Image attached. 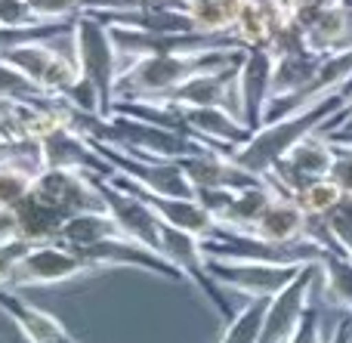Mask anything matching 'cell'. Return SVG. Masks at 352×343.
Here are the masks:
<instances>
[{
  "label": "cell",
  "mask_w": 352,
  "mask_h": 343,
  "mask_svg": "<svg viewBox=\"0 0 352 343\" xmlns=\"http://www.w3.org/2000/svg\"><path fill=\"white\" fill-rule=\"evenodd\" d=\"M244 53L248 49L238 47V43H226V47L195 49V53L133 56V59H124L121 65L118 96H142V99L170 96L186 80H192L195 74L210 71V68H223V65H235V62L244 59Z\"/></svg>",
  "instance_id": "6da1fadb"
},
{
  "label": "cell",
  "mask_w": 352,
  "mask_h": 343,
  "mask_svg": "<svg viewBox=\"0 0 352 343\" xmlns=\"http://www.w3.org/2000/svg\"><path fill=\"white\" fill-rule=\"evenodd\" d=\"M349 105V93H337V96L324 99V102L306 105V109L287 111V115L266 121L256 133H250V140L244 146H238L232 155L238 167H244L254 177H269L275 164L297 146L303 136H309L312 130H318L322 124H328L334 115H340Z\"/></svg>",
  "instance_id": "7a4b0ae2"
},
{
  "label": "cell",
  "mask_w": 352,
  "mask_h": 343,
  "mask_svg": "<svg viewBox=\"0 0 352 343\" xmlns=\"http://www.w3.org/2000/svg\"><path fill=\"white\" fill-rule=\"evenodd\" d=\"M72 53L80 78L96 87L99 102H102V118H109L118 96V74H121L124 59L115 43V34H111V25L99 12H84L74 19Z\"/></svg>",
  "instance_id": "3957f363"
},
{
  "label": "cell",
  "mask_w": 352,
  "mask_h": 343,
  "mask_svg": "<svg viewBox=\"0 0 352 343\" xmlns=\"http://www.w3.org/2000/svg\"><path fill=\"white\" fill-rule=\"evenodd\" d=\"M0 59L10 62L12 68H19L37 90L50 93V96H65L74 87V80L80 78L72 47L59 49L50 47V41L12 43V47L0 49Z\"/></svg>",
  "instance_id": "277c9868"
},
{
  "label": "cell",
  "mask_w": 352,
  "mask_h": 343,
  "mask_svg": "<svg viewBox=\"0 0 352 343\" xmlns=\"http://www.w3.org/2000/svg\"><path fill=\"white\" fill-rule=\"evenodd\" d=\"M306 263H278V260H229L207 254V269L223 288L256 300V297H275Z\"/></svg>",
  "instance_id": "5b68a950"
},
{
  "label": "cell",
  "mask_w": 352,
  "mask_h": 343,
  "mask_svg": "<svg viewBox=\"0 0 352 343\" xmlns=\"http://www.w3.org/2000/svg\"><path fill=\"white\" fill-rule=\"evenodd\" d=\"M161 254L176 266V269L186 276V282H192L198 288V294L204 297L207 303L213 307V313L223 319V325L238 313L223 294V285L210 276L207 269V254H204V245H201L198 235L192 232H182V229H173L164 223V235H161Z\"/></svg>",
  "instance_id": "8992f818"
},
{
  "label": "cell",
  "mask_w": 352,
  "mask_h": 343,
  "mask_svg": "<svg viewBox=\"0 0 352 343\" xmlns=\"http://www.w3.org/2000/svg\"><path fill=\"white\" fill-rule=\"evenodd\" d=\"M96 272V266L87 257H80L65 241H47V245H31L25 257L19 260L12 272V288H50V285L74 282V278Z\"/></svg>",
  "instance_id": "52a82bcc"
},
{
  "label": "cell",
  "mask_w": 352,
  "mask_h": 343,
  "mask_svg": "<svg viewBox=\"0 0 352 343\" xmlns=\"http://www.w3.org/2000/svg\"><path fill=\"white\" fill-rule=\"evenodd\" d=\"M318 278H322V260H312V263H306L278 294L269 297L260 343H287L291 340V334L297 331L300 319H303L306 309L312 307L309 297H312V288H316Z\"/></svg>",
  "instance_id": "ba28073f"
},
{
  "label": "cell",
  "mask_w": 352,
  "mask_h": 343,
  "mask_svg": "<svg viewBox=\"0 0 352 343\" xmlns=\"http://www.w3.org/2000/svg\"><path fill=\"white\" fill-rule=\"evenodd\" d=\"M272 78H275V56L272 49L256 47L248 49L238 65V115L250 127V133L266 124V109L272 99Z\"/></svg>",
  "instance_id": "9c48e42d"
},
{
  "label": "cell",
  "mask_w": 352,
  "mask_h": 343,
  "mask_svg": "<svg viewBox=\"0 0 352 343\" xmlns=\"http://www.w3.org/2000/svg\"><path fill=\"white\" fill-rule=\"evenodd\" d=\"M111 183L121 186V189H127L130 195H136L140 201H146L148 208L155 210V214L161 217V220L167 223V226L173 229H182V232H192L198 235L201 241L210 239L213 232L219 229V223L213 220V214L204 208V204L198 201V198H173V195H158V192H148L142 189L140 183H133L130 177H124V173H111Z\"/></svg>",
  "instance_id": "30bf717a"
},
{
  "label": "cell",
  "mask_w": 352,
  "mask_h": 343,
  "mask_svg": "<svg viewBox=\"0 0 352 343\" xmlns=\"http://www.w3.org/2000/svg\"><path fill=\"white\" fill-rule=\"evenodd\" d=\"M34 189L47 195L65 217L87 214V210H105V198L99 192V179L84 170H59V167H41L34 177Z\"/></svg>",
  "instance_id": "8fae6325"
},
{
  "label": "cell",
  "mask_w": 352,
  "mask_h": 343,
  "mask_svg": "<svg viewBox=\"0 0 352 343\" xmlns=\"http://www.w3.org/2000/svg\"><path fill=\"white\" fill-rule=\"evenodd\" d=\"M99 179V192L105 198V210L115 217V223L121 226V232L127 239L140 241V245L152 247L161 254V235H164V220L148 208L146 201H140L136 195H130L127 189L115 186L109 177H96Z\"/></svg>",
  "instance_id": "7c38bea8"
},
{
  "label": "cell",
  "mask_w": 352,
  "mask_h": 343,
  "mask_svg": "<svg viewBox=\"0 0 352 343\" xmlns=\"http://www.w3.org/2000/svg\"><path fill=\"white\" fill-rule=\"evenodd\" d=\"M41 167H59V170H84L93 177H111L115 167L99 155V148L72 124L56 127L41 140Z\"/></svg>",
  "instance_id": "4fadbf2b"
},
{
  "label": "cell",
  "mask_w": 352,
  "mask_h": 343,
  "mask_svg": "<svg viewBox=\"0 0 352 343\" xmlns=\"http://www.w3.org/2000/svg\"><path fill=\"white\" fill-rule=\"evenodd\" d=\"M179 167L195 189H248V186L266 183V177L248 173L232 161L229 152L213 146H201L195 155L179 158Z\"/></svg>",
  "instance_id": "5bb4252c"
},
{
  "label": "cell",
  "mask_w": 352,
  "mask_h": 343,
  "mask_svg": "<svg viewBox=\"0 0 352 343\" xmlns=\"http://www.w3.org/2000/svg\"><path fill=\"white\" fill-rule=\"evenodd\" d=\"M238 65H223V68H210V71L195 74L192 80L173 90L170 96H158L167 102L179 105V109H204V105H223V109L235 111L238 115ZM241 118V115H238Z\"/></svg>",
  "instance_id": "9a60e30c"
},
{
  "label": "cell",
  "mask_w": 352,
  "mask_h": 343,
  "mask_svg": "<svg viewBox=\"0 0 352 343\" xmlns=\"http://www.w3.org/2000/svg\"><path fill=\"white\" fill-rule=\"evenodd\" d=\"M188 130L198 142L223 152H235L238 146L250 140V127L235 115V111L223 109V105H204V109H182Z\"/></svg>",
  "instance_id": "2e32d148"
},
{
  "label": "cell",
  "mask_w": 352,
  "mask_h": 343,
  "mask_svg": "<svg viewBox=\"0 0 352 343\" xmlns=\"http://www.w3.org/2000/svg\"><path fill=\"white\" fill-rule=\"evenodd\" d=\"M12 220H16L19 241H25V245H47V241L62 239V229H65L68 217L62 214L47 195L31 189L28 195L12 208Z\"/></svg>",
  "instance_id": "e0dca14e"
},
{
  "label": "cell",
  "mask_w": 352,
  "mask_h": 343,
  "mask_svg": "<svg viewBox=\"0 0 352 343\" xmlns=\"http://www.w3.org/2000/svg\"><path fill=\"white\" fill-rule=\"evenodd\" d=\"M291 19V10L281 6L278 0H241L238 19L232 25V37L241 43L244 49H256L272 43L275 31Z\"/></svg>",
  "instance_id": "ac0fdd59"
},
{
  "label": "cell",
  "mask_w": 352,
  "mask_h": 343,
  "mask_svg": "<svg viewBox=\"0 0 352 343\" xmlns=\"http://www.w3.org/2000/svg\"><path fill=\"white\" fill-rule=\"evenodd\" d=\"M0 313L10 316V322L19 328V334L28 343H80L65 331V325L56 316L31 307L28 300H22L10 288H0Z\"/></svg>",
  "instance_id": "d6986e66"
},
{
  "label": "cell",
  "mask_w": 352,
  "mask_h": 343,
  "mask_svg": "<svg viewBox=\"0 0 352 343\" xmlns=\"http://www.w3.org/2000/svg\"><path fill=\"white\" fill-rule=\"evenodd\" d=\"M306 220H309V214L297 204V198L275 195L272 204L266 208V214L256 220L254 235L278 247L306 245Z\"/></svg>",
  "instance_id": "ffe728a7"
},
{
  "label": "cell",
  "mask_w": 352,
  "mask_h": 343,
  "mask_svg": "<svg viewBox=\"0 0 352 343\" xmlns=\"http://www.w3.org/2000/svg\"><path fill=\"white\" fill-rule=\"evenodd\" d=\"M303 28H306L309 47L322 56L340 53V49L352 47V10L343 3L324 6L322 12H316V16L303 25Z\"/></svg>",
  "instance_id": "44dd1931"
},
{
  "label": "cell",
  "mask_w": 352,
  "mask_h": 343,
  "mask_svg": "<svg viewBox=\"0 0 352 343\" xmlns=\"http://www.w3.org/2000/svg\"><path fill=\"white\" fill-rule=\"evenodd\" d=\"M281 195L272 183H256L248 186V189H238L235 198H232V208L229 214L219 220V226H229V229H241V232H254L256 220L266 214V208L272 204V198Z\"/></svg>",
  "instance_id": "7402d4cb"
},
{
  "label": "cell",
  "mask_w": 352,
  "mask_h": 343,
  "mask_svg": "<svg viewBox=\"0 0 352 343\" xmlns=\"http://www.w3.org/2000/svg\"><path fill=\"white\" fill-rule=\"evenodd\" d=\"M111 235H124L121 226L115 223V217H111L109 210H87V214L68 217L59 241H65V245L74 247V251H87V247L111 239Z\"/></svg>",
  "instance_id": "603a6c76"
},
{
  "label": "cell",
  "mask_w": 352,
  "mask_h": 343,
  "mask_svg": "<svg viewBox=\"0 0 352 343\" xmlns=\"http://www.w3.org/2000/svg\"><path fill=\"white\" fill-rule=\"evenodd\" d=\"M322 285L328 303L346 309L352 316V254L322 251Z\"/></svg>",
  "instance_id": "cb8c5ba5"
},
{
  "label": "cell",
  "mask_w": 352,
  "mask_h": 343,
  "mask_svg": "<svg viewBox=\"0 0 352 343\" xmlns=\"http://www.w3.org/2000/svg\"><path fill=\"white\" fill-rule=\"evenodd\" d=\"M238 10H241V0H201V3L186 6L195 31L210 37H232Z\"/></svg>",
  "instance_id": "d4e9b609"
},
{
  "label": "cell",
  "mask_w": 352,
  "mask_h": 343,
  "mask_svg": "<svg viewBox=\"0 0 352 343\" xmlns=\"http://www.w3.org/2000/svg\"><path fill=\"white\" fill-rule=\"evenodd\" d=\"M266 307H269V297L248 300L229 322H226V328H223V334H219L217 343H260Z\"/></svg>",
  "instance_id": "484cf974"
},
{
  "label": "cell",
  "mask_w": 352,
  "mask_h": 343,
  "mask_svg": "<svg viewBox=\"0 0 352 343\" xmlns=\"http://www.w3.org/2000/svg\"><path fill=\"white\" fill-rule=\"evenodd\" d=\"M37 170L22 161H0V210H12L31 189H34Z\"/></svg>",
  "instance_id": "4316f807"
},
{
  "label": "cell",
  "mask_w": 352,
  "mask_h": 343,
  "mask_svg": "<svg viewBox=\"0 0 352 343\" xmlns=\"http://www.w3.org/2000/svg\"><path fill=\"white\" fill-rule=\"evenodd\" d=\"M340 198H343V189L331 177L312 179L309 186H303V189L297 192V204L309 217H328L331 210L340 204Z\"/></svg>",
  "instance_id": "83f0119b"
},
{
  "label": "cell",
  "mask_w": 352,
  "mask_h": 343,
  "mask_svg": "<svg viewBox=\"0 0 352 343\" xmlns=\"http://www.w3.org/2000/svg\"><path fill=\"white\" fill-rule=\"evenodd\" d=\"M41 22H74L87 12L84 0H28Z\"/></svg>",
  "instance_id": "f1b7e54d"
},
{
  "label": "cell",
  "mask_w": 352,
  "mask_h": 343,
  "mask_svg": "<svg viewBox=\"0 0 352 343\" xmlns=\"http://www.w3.org/2000/svg\"><path fill=\"white\" fill-rule=\"evenodd\" d=\"M0 96H6V99H41V96H50V93L37 90L19 68H12L10 62L0 59Z\"/></svg>",
  "instance_id": "f546056e"
},
{
  "label": "cell",
  "mask_w": 352,
  "mask_h": 343,
  "mask_svg": "<svg viewBox=\"0 0 352 343\" xmlns=\"http://www.w3.org/2000/svg\"><path fill=\"white\" fill-rule=\"evenodd\" d=\"M47 25L34 16L28 0H0V28H37Z\"/></svg>",
  "instance_id": "4dcf8cb0"
},
{
  "label": "cell",
  "mask_w": 352,
  "mask_h": 343,
  "mask_svg": "<svg viewBox=\"0 0 352 343\" xmlns=\"http://www.w3.org/2000/svg\"><path fill=\"white\" fill-rule=\"evenodd\" d=\"M324 223H328V229L334 232L337 245H340L343 251H352V195H343L340 204L324 217Z\"/></svg>",
  "instance_id": "1f68e13d"
},
{
  "label": "cell",
  "mask_w": 352,
  "mask_h": 343,
  "mask_svg": "<svg viewBox=\"0 0 352 343\" xmlns=\"http://www.w3.org/2000/svg\"><path fill=\"white\" fill-rule=\"evenodd\" d=\"M328 177L340 186L343 195H352V142H334V164Z\"/></svg>",
  "instance_id": "d6a6232c"
},
{
  "label": "cell",
  "mask_w": 352,
  "mask_h": 343,
  "mask_svg": "<svg viewBox=\"0 0 352 343\" xmlns=\"http://www.w3.org/2000/svg\"><path fill=\"white\" fill-rule=\"evenodd\" d=\"M31 245H25V241L19 239H10V241H0V288H6V285L12 282V272H16L19 260L25 257V251H28Z\"/></svg>",
  "instance_id": "836d02e7"
},
{
  "label": "cell",
  "mask_w": 352,
  "mask_h": 343,
  "mask_svg": "<svg viewBox=\"0 0 352 343\" xmlns=\"http://www.w3.org/2000/svg\"><path fill=\"white\" fill-rule=\"evenodd\" d=\"M287 343H328V340H324V334H322V319H318V309L316 307L306 309V316L300 319L297 331L291 334V340H287Z\"/></svg>",
  "instance_id": "e575fe53"
},
{
  "label": "cell",
  "mask_w": 352,
  "mask_h": 343,
  "mask_svg": "<svg viewBox=\"0 0 352 343\" xmlns=\"http://www.w3.org/2000/svg\"><path fill=\"white\" fill-rule=\"evenodd\" d=\"M16 239V220H12V210H0V241Z\"/></svg>",
  "instance_id": "d590c367"
},
{
  "label": "cell",
  "mask_w": 352,
  "mask_h": 343,
  "mask_svg": "<svg viewBox=\"0 0 352 343\" xmlns=\"http://www.w3.org/2000/svg\"><path fill=\"white\" fill-rule=\"evenodd\" d=\"M328 343H352V319H343L340 325L334 328V334H331Z\"/></svg>",
  "instance_id": "8d00e7d4"
},
{
  "label": "cell",
  "mask_w": 352,
  "mask_h": 343,
  "mask_svg": "<svg viewBox=\"0 0 352 343\" xmlns=\"http://www.w3.org/2000/svg\"><path fill=\"white\" fill-rule=\"evenodd\" d=\"M281 6H287V10H294V3H297V0H278Z\"/></svg>",
  "instance_id": "74e56055"
},
{
  "label": "cell",
  "mask_w": 352,
  "mask_h": 343,
  "mask_svg": "<svg viewBox=\"0 0 352 343\" xmlns=\"http://www.w3.org/2000/svg\"><path fill=\"white\" fill-rule=\"evenodd\" d=\"M179 6H192V3H201V0H176Z\"/></svg>",
  "instance_id": "f35d334b"
},
{
  "label": "cell",
  "mask_w": 352,
  "mask_h": 343,
  "mask_svg": "<svg viewBox=\"0 0 352 343\" xmlns=\"http://www.w3.org/2000/svg\"><path fill=\"white\" fill-rule=\"evenodd\" d=\"M343 6H349V10H352V0H343Z\"/></svg>",
  "instance_id": "ab89813d"
},
{
  "label": "cell",
  "mask_w": 352,
  "mask_h": 343,
  "mask_svg": "<svg viewBox=\"0 0 352 343\" xmlns=\"http://www.w3.org/2000/svg\"><path fill=\"white\" fill-rule=\"evenodd\" d=\"M349 99H352V90H349Z\"/></svg>",
  "instance_id": "60d3db41"
},
{
  "label": "cell",
  "mask_w": 352,
  "mask_h": 343,
  "mask_svg": "<svg viewBox=\"0 0 352 343\" xmlns=\"http://www.w3.org/2000/svg\"><path fill=\"white\" fill-rule=\"evenodd\" d=\"M349 254H352V251H349Z\"/></svg>",
  "instance_id": "b9f144b4"
}]
</instances>
